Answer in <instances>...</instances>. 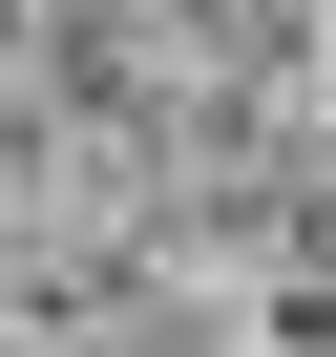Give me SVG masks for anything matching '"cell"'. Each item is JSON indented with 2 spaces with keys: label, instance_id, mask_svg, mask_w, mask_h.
Instances as JSON below:
<instances>
[]
</instances>
